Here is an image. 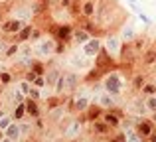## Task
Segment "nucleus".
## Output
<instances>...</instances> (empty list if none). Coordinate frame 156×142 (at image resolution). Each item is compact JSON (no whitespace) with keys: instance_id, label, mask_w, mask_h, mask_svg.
<instances>
[{"instance_id":"f257e3e1","label":"nucleus","mask_w":156,"mask_h":142,"mask_svg":"<svg viewBox=\"0 0 156 142\" xmlns=\"http://www.w3.org/2000/svg\"><path fill=\"white\" fill-rule=\"evenodd\" d=\"M93 22L97 24V28L107 38L109 34H117L125 26L126 10H122V6L117 0H99V8H97V14L93 18Z\"/></svg>"},{"instance_id":"f03ea898","label":"nucleus","mask_w":156,"mask_h":142,"mask_svg":"<svg viewBox=\"0 0 156 142\" xmlns=\"http://www.w3.org/2000/svg\"><path fill=\"white\" fill-rule=\"evenodd\" d=\"M93 105V93L91 91H85V89H79L75 95L69 97V103H67V111L71 115L81 116L89 107Z\"/></svg>"},{"instance_id":"7ed1b4c3","label":"nucleus","mask_w":156,"mask_h":142,"mask_svg":"<svg viewBox=\"0 0 156 142\" xmlns=\"http://www.w3.org/2000/svg\"><path fill=\"white\" fill-rule=\"evenodd\" d=\"M101 85H103L105 93H109V95H113V97H121L126 89V79H122L121 71H111L103 77Z\"/></svg>"},{"instance_id":"20e7f679","label":"nucleus","mask_w":156,"mask_h":142,"mask_svg":"<svg viewBox=\"0 0 156 142\" xmlns=\"http://www.w3.org/2000/svg\"><path fill=\"white\" fill-rule=\"evenodd\" d=\"M93 67L99 69L103 75H107V73H111V71H119V61L111 57V55L107 54V50L103 47V50L97 54V57L93 59Z\"/></svg>"},{"instance_id":"39448f33","label":"nucleus","mask_w":156,"mask_h":142,"mask_svg":"<svg viewBox=\"0 0 156 142\" xmlns=\"http://www.w3.org/2000/svg\"><path fill=\"white\" fill-rule=\"evenodd\" d=\"M55 50H57V42L51 38V36H44L40 42H36L34 46V54L40 55V57H50V55H55Z\"/></svg>"},{"instance_id":"423d86ee","label":"nucleus","mask_w":156,"mask_h":142,"mask_svg":"<svg viewBox=\"0 0 156 142\" xmlns=\"http://www.w3.org/2000/svg\"><path fill=\"white\" fill-rule=\"evenodd\" d=\"M122 40L119 38V34H109L107 38H103V47L107 50V54L113 59H121V51H122Z\"/></svg>"},{"instance_id":"0eeeda50","label":"nucleus","mask_w":156,"mask_h":142,"mask_svg":"<svg viewBox=\"0 0 156 142\" xmlns=\"http://www.w3.org/2000/svg\"><path fill=\"white\" fill-rule=\"evenodd\" d=\"M24 26H26V24H24L22 20L8 16V18H4L2 22H0V32H2V36H6V38H14L16 34L22 32Z\"/></svg>"},{"instance_id":"6e6552de","label":"nucleus","mask_w":156,"mask_h":142,"mask_svg":"<svg viewBox=\"0 0 156 142\" xmlns=\"http://www.w3.org/2000/svg\"><path fill=\"white\" fill-rule=\"evenodd\" d=\"M134 130L138 132V136L142 140H148L156 132V124L150 119H146V116H136L134 119Z\"/></svg>"},{"instance_id":"1a4fd4ad","label":"nucleus","mask_w":156,"mask_h":142,"mask_svg":"<svg viewBox=\"0 0 156 142\" xmlns=\"http://www.w3.org/2000/svg\"><path fill=\"white\" fill-rule=\"evenodd\" d=\"M81 87H83V77L77 71H65V95H75Z\"/></svg>"},{"instance_id":"9d476101","label":"nucleus","mask_w":156,"mask_h":142,"mask_svg":"<svg viewBox=\"0 0 156 142\" xmlns=\"http://www.w3.org/2000/svg\"><path fill=\"white\" fill-rule=\"evenodd\" d=\"M103 115H105V109L101 107L99 103H93L91 107H89L87 111L79 116V123L81 124H83V123H89V124H91V123H95V120H101V119H103Z\"/></svg>"},{"instance_id":"9b49d317","label":"nucleus","mask_w":156,"mask_h":142,"mask_svg":"<svg viewBox=\"0 0 156 142\" xmlns=\"http://www.w3.org/2000/svg\"><path fill=\"white\" fill-rule=\"evenodd\" d=\"M126 111H129V115H133V116H144V113H148L146 111V105H144V97L133 95L130 101L126 103Z\"/></svg>"},{"instance_id":"f8f14e48","label":"nucleus","mask_w":156,"mask_h":142,"mask_svg":"<svg viewBox=\"0 0 156 142\" xmlns=\"http://www.w3.org/2000/svg\"><path fill=\"white\" fill-rule=\"evenodd\" d=\"M154 43V40L150 38L148 34H138L136 38L133 40V43H130V46H133V51H134V55H136V57H140L142 54H144L146 50H148L150 46H152Z\"/></svg>"},{"instance_id":"ddd939ff","label":"nucleus","mask_w":156,"mask_h":142,"mask_svg":"<svg viewBox=\"0 0 156 142\" xmlns=\"http://www.w3.org/2000/svg\"><path fill=\"white\" fill-rule=\"evenodd\" d=\"M125 115H126V113H122L121 109L117 107V109H113V111H105V115H103V119H101V120H105L113 130H117V128H121Z\"/></svg>"},{"instance_id":"4468645a","label":"nucleus","mask_w":156,"mask_h":142,"mask_svg":"<svg viewBox=\"0 0 156 142\" xmlns=\"http://www.w3.org/2000/svg\"><path fill=\"white\" fill-rule=\"evenodd\" d=\"M89 128H91V134H95L97 138H107L109 140L111 136L115 134V130L105 123V120H95V123L89 124Z\"/></svg>"},{"instance_id":"2eb2a0df","label":"nucleus","mask_w":156,"mask_h":142,"mask_svg":"<svg viewBox=\"0 0 156 142\" xmlns=\"http://www.w3.org/2000/svg\"><path fill=\"white\" fill-rule=\"evenodd\" d=\"M65 116H67V105H61V107H55V109H51V111H46V123L59 126Z\"/></svg>"},{"instance_id":"dca6fc26","label":"nucleus","mask_w":156,"mask_h":142,"mask_svg":"<svg viewBox=\"0 0 156 142\" xmlns=\"http://www.w3.org/2000/svg\"><path fill=\"white\" fill-rule=\"evenodd\" d=\"M101 50H103V40H101V38H91L83 47H81V54L87 55L89 59H95L97 54H99Z\"/></svg>"},{"instance_id":"f3484780","label":"nucleus","mask_w":156,"mask_h":142,"mask_svg":"<svg viewBox=\"0 0 156 142\" xmlns=\"http://www.w3.org/2000/svg\"><path fill=\"white\" fill-rule=\"evenodd\" d=\"M97 8H99V0H81V22L95 18Z\"/></svg>"},{"instance_id":"a211bd4d","label":"nucleus","mask_w":156,"mask_h":142,"mask_svg":"<svg viewBox=\"0 0 156 142\" xmlns=\"http://www.w3.org/2000/svg\"><path fill=\"white\" fill-rule=\"evenodd\" d=\"M63 75V69H61L59 65H57L55 61H50L48 63V71H46V81H48V87H55V83H57V79Z\"/></svg>"},{"instance_id":"6ab92c4d","label":"nucleus","mask_w":156,"mask_h":142,"mask_svg":"<svg viewBox=\"0 0 156 142\" xmlns=\"http://www.w3.org/2000/svg\"><path fill=\"white\" fill-rule=\"evenodd\" d=\"M34 26L36 24H26V26L22 28V32H20V34H16L14 38H10L8 40V43H20V46H22V43H30V38H32V32H34Z\"/></svg>"},{"instance_id":"aec40b11","label":"nucleus","mask_w":156,"mask_h":142,"mask_svg":"<svg viewBox=\"0 0 156 142\" xmlns=\"http://www.w3.org/2000/svg\"><path fill=\"white\" fill-rule=\"evenodd\" d=\"M138 36V32H136V26H134L133 22H126L125 26L119 30V38L122 40V43H133V40Z\"/></svg>"},{"instance_id":"412c9836","label":"nucleus","mask_w":156,"mask_h":142,"mask_svg":"<svg viewBox=\"0 0 156 142\" xmlns=\"http://www.w3.org/2000/svg\"><path fill=\"white\" fill-rule=\"evenodd\" d=\"M148 81V73H142V71H136L133 77H130V87H133V95H140L142 87L146 85Z\"/></svg>"},{"instance_id":"4be33fe9","label":"nucleus","mask_w":156,"mask_h":142,"mask_svg":"<svg viewBox=\"0 0 156 142\" xmlns=\"http://www.w3.org/2000/svg\"><path fill=\"white\" fill-rule=\"evenodd\" d=\"M24 103H26V113H28L26 119H30V120H38V119H42V107H40L38 101H34V99H30V97H28Z\"/></svg>"},{"instance_id":"5701e85b","label":"nucleus","mask_w":156,"mask_h":142,"mask_svg":"<svg viewBox=\"0 0 156 142\" xmlns=\"http://www.w3.org/2000/svg\"><path fill=\"white\" fill-rule=\"evenodd\" d=\"M97 103L101 105V107L105 109V111H113V109H117L119 107V99L117 97H113V95H109V93H101L99 97H97Z\"/></svg>"},{"instance_id":"b1692460","label":"nucleus","mask_w":156,"mask_h":142,"mask_svg":"<svg viewBox=\"0 0 156 142\" xmlns=\"http://www.w3.org/2000/svg\"><path fill=\"white\" fill-rule=\"evenodd\" d=\"M93 36L89 34L87 30H85V28H81V26H75V30H73V43H75V46H81L83 47L85 43L89 42V40H91Z\"/></svg>"},{"instance_id":"393cba45","label":"nucleus","mask_w":156,"mask_h":142,"mask_svg":"<svg viewBox=\"0 0 156 142\" xmlns=\"http://www.w3.org/2000/svg\"><path fill=\"white\" fill-rule=\"evenodd\" d=\"M103 77L105 75L99 69L91 67V69L85 73V77H83V87H91V85H95V83H101V81H103Z\"/></svg>"},{"instance_id":"a878e982","label":"nucleus","mask_w":156,"mask_h":142,"mask_svg":"<svg viewBox=\"0 0 156 142\" xmlns=\"http://www.w3.org/2000/svg\"><path fill=\"white\" fill-rule=\"evenodd\" d=\"M4 134H6V138H10L12 142H20L24 138V136H22V128H20V123H12Z\"/></svg>"},{"instance_id":"bb28decb","label":"nucleus","mask_w":156,"mask_h":142,"mask_svg":"<svg viewBox=\"0 0 156 142\" xmlns=\"http://www.w3.org/2000/svg\"><path fill=\"white\" fill-rule=\"evenodd\" d=\"M30 71H34V73H36L38 77H46V71H48V63L36 57L34 61H32V65H30Z\"/></svg>"},{"instance_id":"cd10ccee","label":"nucleus","mask_w":156,"mask_h":142,"mask_svg":"<svg viewBox=\"0 0 156 142\" xmlns=\"http://www.w3.org/2000/svg\"><path fill=\"white\" fill-rule=\"evenodd\" d=\"M10 113H12V116H14L16 123H22V120H26V116H28V113H26V103H20L18 107H16L14 111H10Z\"/></svg>"},{"instance_id":"c85d7f7f","label":"nucleus","mask_w":156,"mask_h":142,"mask_svg":"<svg viewBox=\"0 0 156 142\" xmlns=\"http://www.w3.org/2000/svg\"><path fill=\"white\" fill-rule=\"evenodd\" d=\"M71 63L77 67V69H85V67H89V57L83 55V54H77V55L71 57Z\"/></svg>"},{"instance_id":"c756f323","label":"nucleus","mask_w":156,"mask_h":142,"mask_svg":"<svg viewBox=\"0 0 156 142\" xmlns=\"http://www.w3.org/2000/svg\"><path fill=\"white\" fill-rule=\"evenodd\" d=\"M20 54V43H8L4 50V57L6 59H16Z\"/></svg>"},{"instance_id":"7c9ffc66","label":"nucleus","mask_w":156,"mask_h":142,"mask_svg":"<svg viewBox=\"0 0 156 142\" xmlns=\"http://www.w3.org/2000/svg\"><path fill=\"white\" fill-rule=\"evenodd\" d=\"M156 95V83H154V79H148L146 81V85L142 87V91H140V97H154Z\"/></svg>"},{"instance_id":"2f4dec72","label":"nucleus","mask_w":156,"mask_h":142,"mask_svg":"<svg viewBox=\"0 0 156 142\" xmlns=\"http://www.w3.org/2000/svg\"><path fill=\"white\" fill-rule=\"evenodd\" d=\"M12 83H14V75H12L10 73V69H2L0 71V85H2V87H12Z\"/></svg>"},{"instance_id":"473e14b6","label":"nucleus","mask_w":156,"mask_h":142,"mask_svg":"<svg viewBox=\"0 0 156 142\" xmlns=\"http://www.w3.org/2000/svg\"><path fill=\"white\" fill-rule=\"evenodd\" d=\"M16 87H18L20 91H22V95H24V97L28 99V97H30V91H32V87H34V85H32V83H28L26 79H20Z\"/></svg>"},{"instance_id":"72a5a7b5","label":"nucleus","mask_w":156,"mask_h":142,"mask_svg":"<svg viewBox=\"0 0 156 142\" xmlns=\"http://www.w3.org/2000/svg\"><path fill=\"white\" fill-rule=\"evenodd\" d=\"M12 123H16V120H14V116H12V113H8V115L4 116L2 120H0V130L6 132V130H8V126H10Z\"/></svg>"},{"instance_id":"f704fd0d","label":"nucleus","mask_w":156,"mask_h":142,"mask_svg":"<svg viewBox=\"0 0 156 142\" xmlns=\"http://www.w3.org/2000/svg\"><path fill=\"white\" fill-rule=\"evenodd\" d=\"M125 134H126V142H144V140L140 138V136H138V132L134 130V128H130V130H126Z\"/></svg>"},{"instance_id":"c9c22d12","label":"nucleus","mask_w":156,"mask_h":142,"mask_svg":"<svg viewBox=\"0 0 156 142\" xmlns=\"http://www.w3.org/2000/svg\"><path fill=\"white\" fill-rule=\"evenodd\" d=\"M144 105H146V111L152 115V113H156V95L154 97H146L144 99Z\"/></svg>"},{"instance_id":"e433bc0d","label":"nucleus","mask_w":156,"mask_h":142,"mask_svg":"<svg viewBox=\"0 0 156 142\" xmlns=\"http://www.w3.org/2000/svg\"><path fill=\"white\" fill-rule=\"evenodd\" d=\"M46 36V32L42 30L40 26H34V32H32V38H30V42H40V40Z\"/></svg>"},{"instance_id":"4c0bfd02","label":"nucleus","mask_w":156,"mask_h":142,"mask_svg":"<svg viewBox=\"0 0 156 142\" xmlns=\"http://www.w3.org/2000/svg\"><path fill=\"white\" fill-rule=\"evenodd\" d=\"M107 142H126V134H125V132H115Z\"/></svg>"},{"instance_id":"58836bf2","label":"nucleus","mask_w":156,"mask_h":142,"mask_svg":"<svg viewBox=\"0 0 156 142\" xmlns=\"http://www.w3.org/2000/svg\"><path fill=\"white\" fill-rule=\"evenodd\" d=\"M34 87H36V89H42V91H44V89L48 87V81H46V77H38V79L34 81Z\"/></svg>"},{"instance_id":"ea45409f","label":"nucleus","mask_w":156,"mask_h":142,"mask_svg":"<svg viewBox=\"0 0 156 142\" xmlns=\"http://www.w3.org/2000/svg\"><path fill=\"white\" fill-rule=\"evenodd\" d=\"M134 10H136V14H138V18H140V20H142V22H144V24H146V26H150V24H152V20H150V18H148V16H144V14H142V12H140V8H138V6H134Z\"/></svg>"},{"instance_id":"a19ab883","label":"nucleus","mask_w":156,"mask_h":142,"mask_svg":"<svg viewBox=\"0 0 156 142\" xmlns=\"http://www.w3.org/2000/svg\"><path fill=\"white\" fill-rule=\"evenodd\" d=\"M22 79H26L28 83H32V85H34V81L38 79V75H36L34 71H26V73H24V77H22Z\"/></svg>"},{"instance_id":"79ce46f5","label":"nucleus","mask_w":156,"mask_h":142,"mask_svg":"<svg viewBox=\"0 0 156 142\" xmlns=\"http://www.w3.org/2000/svg\"><path fill=\"white\" fill-rule=\"evenodd\" d=\"M8 115V111H6V109H4V107H0V120H2L4 119V116H6Z\"/></svg>"},{"instance_id":"37998d69","label":"nucleus","mask_w":156,"mask_h":142,"mask_svg":"<svg viewBox=\"0 0 156 142\" xmlns=\"http://www.w3.org/2000/svg\"><path fill=\"white\" fill-rule=\"evenodd\" d=\"M146 142H156V132H154V134H152V136H150V138H148V140H146Z\"/></svg>"},{"instance_id":"c03bdc74","label":"nucleus","mask_w":156,"mask_h":142,"mask_svg":"<svg viewBox=\"0 0 156 142\" xmlns=\"http://www.w3.org/2000/svg\"><path fill=\"white\" fill-rule=\"evenodd\" d=\"M150 120H152V123L156 124V113H152V115H150Z\"/></svg>"},{"instance_id":"a18cd8bd","label":"nucleus","mask_w":156,"mask_h":142,"mask_svg":"<svg viewBox=\"0 0 156 142\" xmlns=\"http://www.w3.org/2000/svg\"><path fill=\"white\" fill-rule=\"evenodd\" d=\"M4 138H6V134H4V130H0V142H2Z\"/></svg>"},{"instance_id":"49530a36","label":"nucleus","mask_w":156,"mask_h":142,"mask_svg":"<svg viewBox=\"0 0 156 142\" xmlns=\"http://www.w3.org/2000/svg\"><path fill=\"white\" fill-rule=\"evenodd\" d=\"M2 142H12V140H10V138H4V140H2Z\"/></svg>"},{"instance_id":"de8ad7c7","label":"nucleus","mask_w":156,"mask_h":142,"mask_svg":"<svg viewBox=\"0 0 156 142\" xmlns=\"http://www.w3.org/2000/svg\"><path fill=\"white\" fill-rule=\"evenodd\" d=\"M69 142H79V140H77V138H75V140H69Z\"/></svg>"},{"instance_id":"09e8293b","label":"nucleus","mask_w":156,"mask_h":142,"mask_svg":"<svg viewBox=\"0 0 156 142\" xmlns=\"http://www.w3.org/2000/svg\"><path fill=\"white\" fill-rule=\"evenodd\" d=\"M154 83H156V73H154Z\"/></svg>"},{"instance_id":"8fccbe9b","label":"nucleus","mask_w":156,"mask_h":142,"mask_svg":"<svg viewBox=\"0 0 156 142\" xmlns=\"http://www.w3.org/2000/svg\"><path fill=\"white\" fill-rule=\"evenodd\" d=\"M0 22H2V18H0Z\"/></svg>"}]
</instances>
